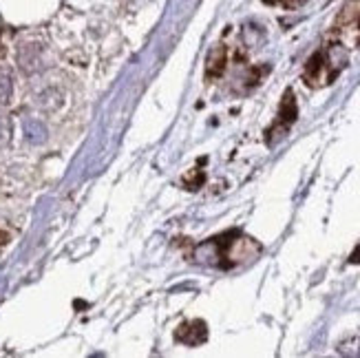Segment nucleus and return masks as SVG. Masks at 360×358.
<instances>
[{
  "label": "nucleus",
  "instance_id": "1",
  "mask_svg": "<svg viewBox=\"0 0 360 358\" xmlns=\"http://www.w3.org/2000/svg\"><path fill=\"white\" fill-rule=\"evenodd\" d=\"M342 49H345V46L336 42V44L325 46V49L311 56L305 65V71H303L305 82L314 89L332 84L338 77L340 69L345 67V53H342Z\"/></svg>",
  "mask_w": 360,
  "mask_h": 358
},
{
  "label": "nucleus",
  "instance_id": "2",
  "mask_svg": "<svg viewBox=\"0 0 360 358\" xmlns=\"http://www.w3.org/2000/svg\"><path fill=\"white\" fill-rule=\"evenodd\" d=\"M334 38L345 49L360 46V0H349L334 25Z\"/></svg>",
  "mask_w": 360,
  "mask_h": 358
},
{
  "label": "nucleus",
  "instance_id": "3",
  "mask_svg": "<svg viewBox=\"0 0 360 358\" xmlns=\"http://www.w3.org/2000/svg\"><path fill=\"white\" fill-rule=\"evenodd\" d=\"M294 122H296V100H294V93L288 91L285 98H283V104H281V113H278L276 129L278 131H288Z\"/></svg>",
  "mask_w": 360,
  "mask_h": 358
},
{
  "label": "nucleus",
  "instance_id": "4",
  "mask_svg": "<svg viewBox=\"0 0 360 358\" xmlns=\"http://www.w3.org/2000/svg\"><path fill=\"white\" fill-rule=\"evenodd\" d=\"M224 69H226V49H219V51L210 58L208 73H210V75H219Z\"/></svg>",
  "mask_w": 360,
  "mask_h": 358
},
{
  "label": "nucleus",
  "instance_id": "5",
  "mask_svg": "<svg viewBox=\"0 0 360 358\" xmlns=\"http://www.w3.org/2000/svg\"><path fill=\"white\" fill-rule=\"evenodd\" d=\"M268 5H274V7H285V9H296L301 7L305 0H265Z\"/></svg>",
  "mask_w": 360,
  "mask_h": 358
}]
</instances>
